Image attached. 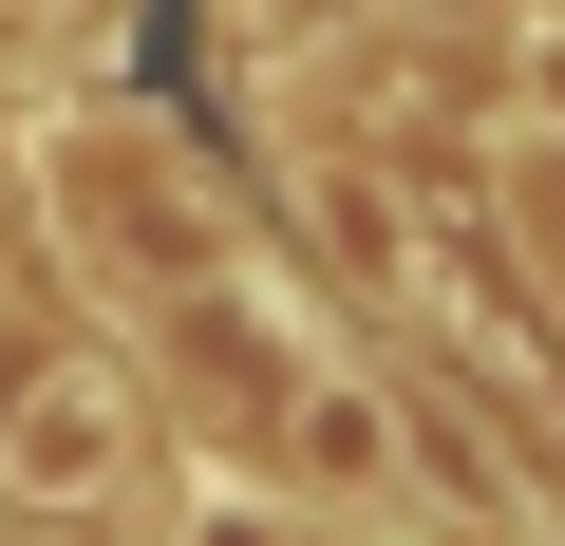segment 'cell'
<instances>
[{
  "mask_svg": "<svg viewBox=\"0 0 565 546\" xmlns=\"http://www.w3.org/2000/svg\"><path fill=\"white\" fill-rule=\"evenodd\" d=\"M132 471H151V415H132V377H114V358H57L20 415H0V508H39V527L132 508Z\"/></svg>",
  "mask_w": 565,
  "mask_h": 546,
  "instance_id": "obj_1",
  "label": "cell"
},
{
  "mask_svg": "<svg viewBox=\"0 0 565 546\" xmlns=\"http://www.w3.org/2000/svg\"><path fill=\"white\" fill-rule=\"evenodd\" d=\"M282 207H302V226H321V245L359 264V283H377V264H396V207H377L359 170H282Z\"/></svg>",
  "mask_w": 565,
  "mask_h": 546,
  "instance_id": "obj_2",
  "label": "cell"
},
{
  "mask_svg": "<svg viewBox=\"0 0 565 546\" xmlns=\"http://www.w3.org/2000/svg\"><path fill=\"white\" fill-rule=\"evenodd\" d=\"M170 546H302V527H282V508H264V490H245V471H207V490H189V527H170Z\"/></svg>",
  "mask_w": 565,
  "mask_h": 546,
  "instance_id": "obj_3",
  "label": "cell"
}]
</instances>
